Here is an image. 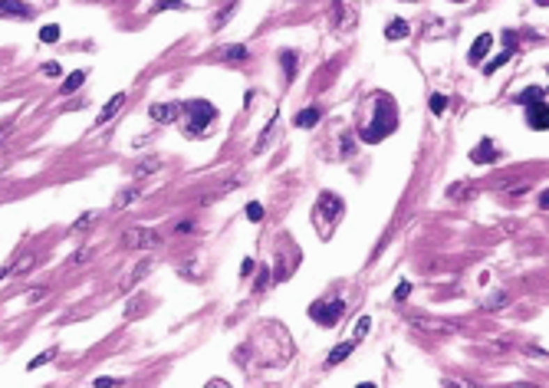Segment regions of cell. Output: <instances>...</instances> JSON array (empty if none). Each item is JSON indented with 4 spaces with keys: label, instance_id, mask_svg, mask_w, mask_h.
I'll list each match as a JSON object with an SVG mask.
<instances>
[{
    "label": "cell",
    "instance_id": "1",
    "mask_svg": "<svg viewBox=\"0 0 549 388\" xmlns=\"http://www.w3.org/2000/svg\"><path fill=\"white\" fill-rule=\"evenodd\" d=\"M398 125V112H395V99L392 95H378L375 99V125L362 132L365 141H382L385 135H392Z\"/></svg>",
    "mask_w": 549,
    "mask_h": 388
},
{
    "label": "cell",
    "instance_id": "2",
    "mask_svg": "<svg viewBox=\"0 0 549 388\" xmlns=\"http://www.w3.org/2000/svg\"><path fill=\"white\" fill-rule=\"evenodd\" d=\"M185 116H187V125L185 132L191 139H198V135H208L210 132V122L217 118V109L204 102V99H194V102H185Z\"/></svg>",
    "mask_w": 549,
    "mask_h": 388
},
{
    "label": "cell",
    "instance_id": "3",
    "mask_svg": "<svg viewBox=\"0 0 549 388\" xmlns=\"http://www.w3.org/2000/svg\"><path fill=\"white\" fill-rule=\"evenodd\" d=\"M342 313H346V303H342V300H332V303L323 300V303L309 306V316H313L319 326H336V323L342 319Z\"/></svg>",
    "mask_w": 549,
    "mask_h": 388
},
{
    "label": "cell",
    "instance_id": "4",
    "mask_svg": "<svg viewBox=\"0 0 549 388\" xmlns=\"http://www.w3.org/2000/svg\"><path fill=\"white\" fill-rule=\"evenodd\" d=\"M122 244H125V247H145L148 250V247H158V234L148 231V227H132Z\"/></svg>",
    "mask_w": 549,
    "mask_h": 388
},
{
    "label": "cell",
    "instance_id": "5",
    "mask_svg": "<svg viewBox=\"0 0 549 388\" xmlns=\"http://www.w3.org/2000/svg\"><path fill=\"white\" fill-rule=\"evenodd\" d=\"M529 112H526V122H529V129L536 132H546L549 125V109H546V99H539V102H529Z\"/></svg>",
    "mask_w": 549,
    "mask_h": 388
},
{
    "label": "cell",
    "instance_id": "6",
    "mask_svg": "<svg viewBox=\"0 0 549 388\" xmlns=\"http://www.w3.org/2000/svg\"><path fill=\"white\" fill-rule=\"evenodd\" d=\"M30 7L24 0H0V17H17V20H30Z\"/></svg>",
    "mask_w": 549,
    "mask_h": 388
},
{
    "label": "cell",
    "instance_id": "7",
    "mask_svg": "<svg viewBox=\"0 0 549 388\" xmlns=\"http://www.w3.org/2000/svg\"><path fill=\"white\" fill-rule=\"evenodd\" d=\"M319 211H326L329 217H332V221H336V217H342V201L336 198V194H323V198H319Z\"/></svg>",
    "mask_w": 549,
    "mask_h": 388
},
{
    "label": "cell",
    "instance_id": "8",
    "mask_svg": "<svg viewBox=\"0 0 549 388\" xmlns=\"http://www.w3.org/2000/svg\"><path fill=\"white\" fill-rule=\"evenodd\" d=\"M178 112H181V109H178L175 102H171V106H152L148 109V116H152L155 122H175Z\"/></svg>",
    "mask_w": 549,
    "mask_h": 388
},
{
    "label": "cell",
    "instance_id": "9",
    "mask_svg": "<svg viewBox=\"0 0 549 388\" xmlns=\"http://www.w3.org/2000/svg\"><path fill=\"white\" fill-rule=\"evenodd\" d=\"M470 158H474L477 165H487V162H493V158H497V152H493V141H480L477 152H470Z\"/></svg>",
    "mask_w": 549,
    "mask_h": 388
},
{
    "label": "cell",
    "instance_id": "10",
    "mask_svg": "<svg viewBox=\"0 0 549 388\" xmlns=\"http://www.w3.org/2000/svg\"><path fill=\"white\" fill-rule=\"evenodd\" d=\"M493 47V36L490 33H484V36H477V43H474V49H470V63H480L484 59V53Z\"/></svg>",
    "mask_w": 549,
    "mask_h": 388
},
{
    "label": "cell",
    "instance_id": "11",
    "mask_svg": "<svg viewBox=\"0 0 549 388\" xmlns=\"http://www.w3.org/2000/svg\"><path fill=\"white\" fill-rule=\"evenodd\" d=\"M122 102H125V93H116V95H112V102H109V106L102 109V116H99V125H102V122H109V118L116 116L118 109H122Z\"/></svg>",
    "mask_w": 549,
    "mask_h": 388
},
{
    "label": "cell",
    "instance_id": "12",
    "mask_svg": "<svg viewBox=\"0 0 549 388\" xmlns=\"http://www.w3.org/2000/svg\"><path fill=\"white\" fill-rule=\"evenodd\" d=\"M539 99H546V89H539V86H529L523 95H516L520 106H529V102H539Z\"/></svg>",
    "mask_w": 549,
    "mask_h": 388
},
{
    "label": "cell",
    "instance_id": "13",
    "mask_svg": "<svg viewBox=\"0 0 549 388\" xmlns=\"http://www.w3.org/2000/svg\"><path fill=\"white\" fill-rule=\"evenodd\" d=\"M316 122H319V109H303V112L296 116V125H300V129H313Z\"/></svg>",
    "mask_w": 549,
    "mask_h": 388
},
{
    "label": "cell",
    "instance_id": "14",
    "mask_svg": "<svg viewBox=\"0 0 549 388\" xmlns=\"http://www.w3.org/2000/svg\"><path fill=\"white\" fill-rule=\"evenodd\" d=\"M352 349H355V342H339V346H336V349H332V352H329V365L342 362V359H346V355H349Z\"/></svg>",
    "mask_w": 549,
    "mask_h": 388
},
{
    "label": "cell",
    "instance_id": "15",
    "mask_svg": "<svg viewBox=\"0 0 549 388\" xmlns=\"http://www.w3.org/2000/svg\"><path fill=\"white\" fill-rule=\"evenodd\" d=\"M385 36H388V40H401V36H408V24H405V20H392L388 30H385Z\"/></svg>",
    "mask_w": 549,
    "mask_h": 388
},
{
    "label": "cell",
    "instance_id": "16",
    "mask_svg": "<svg viewBox=\"0 0 549 388\" xmlns=\"http://www.w3.org/2000/svg\"><path fill=\"white\" fill-rule=\"evenodd\" d=\"M82 83H86V72H72V76H70V79H66V83H63V93H66V95H70V93H76V89H79V86Z\"/></svg>",
    "mask_w": 549,
    "mask_h": 388
},
{
    "label": "cell",
    "instance_id": "17",
    "mask_svg": "<svg viewBox=\"0 0 549 388\" xmlns=\"http://www.w3.org/2000/svg\"><path fill=\"white\" fill-rule=\"evenodd\" d=\"M283 72H286V79H293V76H296V53H293V49H286V53H283Z\"/></svg>",
    "mask_w": 549,
    "mask_h": 388
},
{
    "label": "cell",
    "instance_id": "18",
    "mask_svg": "<svg viewBox=\"0 0 549 388\" xmlns=\"http://www.w3.org/2000/svg\"><path fill=\"white\" fill-rule=\"evenodd\" d=\"M444 109H447V95L434 93V95H431V112H434V116H441V112H444Z\"/></svg>",
    "mask_w": 549,
    "mask_h": 388
},
{
    "label": "cell",
    "instance_id": "19",
    "mask_svg": "<svg viewBox=\"0 0 549 388\" xmlns=\"http://www.w3.org/2000/svg\"><path fill=\"white\" fill-rule=\"evenodd\" d=\"M40 40H43V43H56V40H59V26H43V30H40Z\"/></svg>",
    "mask_w": 549,
    "mask_h": 388
},
{
    "label": "cell",
    "instance_id": "20",
    "mask_svg": "<svg viewBox=\"0 0 549 388\" xmlns=\"http://www.w3.org/2000/svg\"><path fill=\"white\" fill-rule=\"evenodd\" d=\"M369 326H372V319H369V316L359 319V323H355V329H352V332H355V339H362L365 332H369Z\"/></svg>",
    "mask_w": 549,
    "mask_h": 388
},
{
    "label": "cell",
    "instance_id": "21",
    "mask_svg": "<svg viewBox=\"0 0 549 388\" xmlns=\"http://www.w3.org/2000/svg\"><path fill=\"white\" fill-rule=\"evenodd\" d=\"M247 217H250V221H260V217H263V204H257V201L247 204Z\"/></svg>",
    "mask_w": 549,
    "mask_h": 388
},
{
    "label": "cell",
    "instance_id": "22",
    "mask_svg": "<svg viewBox=\"0 0 549 388\" xmlns=\"http://www.w3.org/2000/svg\"><path fill=\"white\" fill-rule=\"evenodd\" d=\"M139 191L132 188V191H125V194H118V201H116V208H125V204H132V198H135Z\"/></svg>",
    "mask_w": 549,
    "mask_h": 388
},
{
    "label": "cell",
    "instance_id": "23",
    "mask_svg": "<svg viewBox=\"0 0 549 388\" xmlns=\"http://www.w3.org/2000/svg\"><path fill=\"white\" fill-rule=\"evenodd\" d=\"M507 59H510V53H500V56H497V59H490V63H487V72H493V70H497V66H503Z\"/></svg>",
    "mask_w": 549,
    "mask_h": 388
},
{
    "label": "cell",
    "instance_id": "24",
    "mask_svg": "<svg viewBox=\"0 0 549 388\" xmlns=\"http://www.w3.org/2000/svg\"><path fill=\"white\" fill-rule=\"evenodd\" d=\"M53 355H56V352H53V349H49V352H43V355H36L33 362H30V368H40V365H43V362H49Z\"/></svg>",
    "mask_w": 549,
    "mask_h": 388
},
{
    "label": "cell",
    "instance_id": "25",
    "mask_svg": "<svg viewBox=\"0 0 549 388\" xmlns=\"http://www.w3.org/2000/svg\"><path fill=\"white\" fill-rule=\"evenodd\" d=\"M247 56V49L244 47H234V49H227V59H244Z\"/></svg>",
    "mask_w": 549,
    "mask_h": 388
},
{
    "label": "cell",
    "instance_id": "26",
    "mask_svg": "<svg viewBox=\"0 0 549 388\" xmlns=\"http://www.w3.org/2000/svg\"><path fill=\"white\" fill-rule=\"evenodd\" d=\"M93 385L95 388H112V385H118V382H116V378H95Z\"/></svg>",
    "mask_w": 549,
    "mask_h": 388
},
{
    "label": "cell",
    "instance_id": "27",
    "mask_svg": "<svg viewBox=\"0 0 549 388\" xmlns=\"http://www.w3.org/2000/svg\"><path fill=\"white\" fill-rule=\"evenodd\" d=\"M411 293V283H401V286H398V290H395V296H398V300H405V296H408Z\"/></svg>",
    "mask_w": 549,
    "mask_h": 388
},
{
    "label": "cell",
    "instance_id": "28",
    "mask_svg": "<svg viewBox=\"0 0 549 388\" xmlns=\"http://www.w3.org/2000/svg\"><path fill=\"white\" fill-rule=\"evenodd\" d=\"M43 70H47V76H59V66H56V63H47Z\"/></svg>",
    "mask_w": 549,
    "mask_h": 388
},
{
    "label": "cell",
    "instance_id": "29",
    "mask_svg": "<svg viewBox=\"0 0 549 388\" xmlns=\"http://www.w3.org/2000/svg\"><path fill=\"white\" fill-rule=\"evenodd\" d=\"M536 3H543V7H546V3H549V0H536Z\"/></svg>",
    "mask_w": 549,
    "mask_h": 388
}]
</instances>
